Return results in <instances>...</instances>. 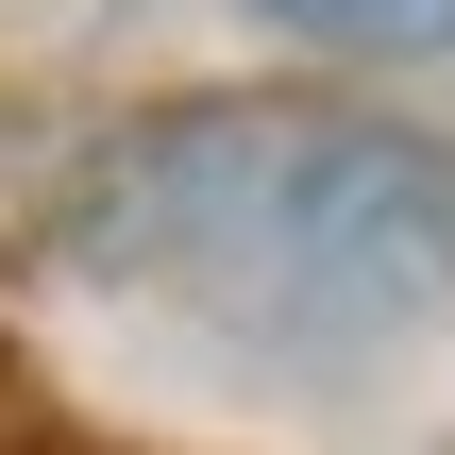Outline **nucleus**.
I'll return each instance as SVG.
<instances>
[{"instance_id": "1", "label": "nucleus", "mask_w": 455, "mask_h": 455, "mask_svg": "<svg viewBox=\"0 0 455 455\" xmlns=\"http://www.w3.org/2000/svg\"><path fill=\"white\" fill-rule=\"evenodd\" d=\"M68 253L270 355H371L455 304V152L338 101H186L68 186Z\"/></svg>"}, {"instance_id": "2", "label": "nucleus", "mask_w": 455, "mask_h": 455, "mask_svg": "<svg viewBox=\"0 0 455 455\" xmlns=\"http://www.w3.org/2000/svg\"><path fill=\"white\" fill-rule=\"evenodd\" d=\"M270 34H304V51H355V68H439L455 51V0H253Z\"/></svg>"}]
</instances>
